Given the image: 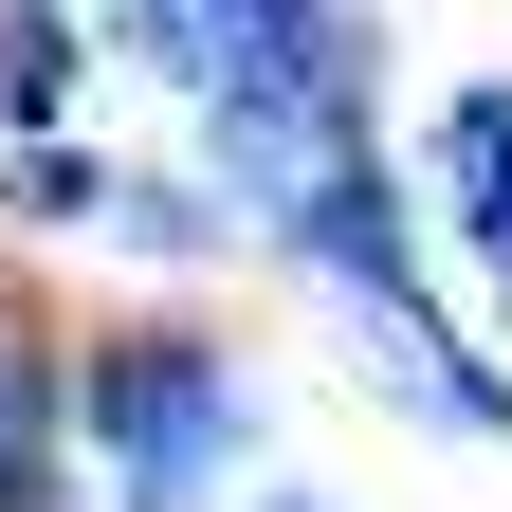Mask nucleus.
Segmentation results:
<instances>
[{
  "label": "nucleus",
  "instance_id": "f257e3e1",
  "mask_svg": "<svg viewBox=\"0 0 512 512\" xmlns=\"http://www.w3.org/2000/svg\"><path fill=\"white\" fill-rule=\"evenodd\" d=\"M110 439L147 458V494L202 476V458H220V366H202V348H110Z\"/></svg>",
  "mask_w": 512,
  "mask_h": 512
},
{
  "label": "nucleus",
  "instance_id": "f03ea898",
  "mask_svg": "<svg viewBox=\"0 0 512 512\" xmlns=\"http://www.w3.org/2000/svg\"><path fill=\"white\" fill-rule=\"evenodd\" d=\"M311 238H330V275H403V256H384V183H311Z\"/></svg>",
  "mask_w": 512,
  "mask_h": 512
}]
</instances>
